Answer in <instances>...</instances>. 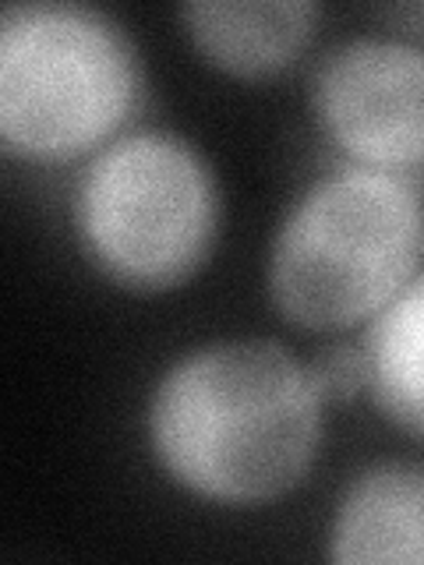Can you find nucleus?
<instances>
[{"mask_svg":"<svg viewBox=\"0 0 424 565\" xmlns=\"http://www.w3.org/2000/svg\"><path fill=\"white\" fill-rule=\"evenodd\" d=\"M311 371L265 340L212 343L177 361L149 403V446L209 502H269L300 484L322 441Z\"/></svg>","mask_w":424,"mask_h":565,"instance_id":"obj_1","label":"nucleus"},{"mask_svg":"<svg viewBox=\"0 0 424 565\" xmlns=\"http://www.w3.org/2000/svg\"><path fill=\"white\" fill-rule=\"evenodd\" d=\"M424 258V199L403 173L343 167L283 220L269 294L287 322L336 332L371 322Z\"/></svg>","mask_w":424,"mask_h":565,"instance_id":"obj_2","label":"nucleus"},{"mask_svg":"<svg viewBox=\"0 0 424 565\" xmlns=\"http://www.w3.org/2000/svg\"><path fill=\"white\" fill-rule=\"evenodd\" d=\"M138 57L110 14L11 4L0 18V141L29 163L99 149L138 103Z\"/></svg>","mask_w":424,"mask_h":565,"instance_id":"obj_3","label":"nucleus"},{"mask_svg":"<svg viewBox=\"0 0 424 565\" xmlns=\"http://www.w3.org/2000/svg\"><path fill=\"white\" fill-rule=\"evenodd\" d=\"M78 241L96 269L138 294L199 273L216 237V184L184 138L135 131L103 146L75 188Z\"/></svg>","mask_w":424,"mask_h":565,"instance_id":"obj_4","label":"nucleus"},{"mask_svg":"<svg viewBox=\"0 0 424 565\" xmlns=\"http://www.w3.org/2000/svg\"><path fill=\"white\" fill-rule=\"evenodd\" d=\"M311 106L358 167H424V50L393 35H353L315 67Z\"/></svg>","mask_w":424,"mask_h":565,"instance_id":"obj_5","label":"nucleus"},{"mask_svg":"<svg viewBox=\"0 0 424 565\" xmlns=\"http://www.w3.org/2000/svg\"><path fill=\"white\" fill-rule=\"evenodd\" d=\"M184 32L209 64L237 78H265L297 61L318 25L308 0H194Z\"/></svg>","mask_w":424,"mask_h":565,"instance_id":"obj_6","label":"nucleus"},{"mask_svg":"<svg viewBox=\"0 0 424 565\" xmlns=\"http://www.w3.org/2000/svg\"><path fill=\"white\" fill-rule=\"evenodd\" d=\"M329 558L343 565H424V467L382 463L364 470L336 505Z\"/></svg>","mask_w":424,"mask_h":565,"instance_id":"obj_7","label":"nucleus"},{"mask_svg":"<svg viewBox=\"0 0 424 565\" xmlns=\"http://www.w3.org/2000/svg\"><path fill=\"white\" fill-rule=\"evenodd\" d=\"M361 350L375 406L403 435L424 441V273L371 318Z\"/></svg>","mask_w":424,"mask_h":565,"instance_id":"obj_8","label":"nucleus"},{"mask_svg":"<svg viewBox=\"0 0 424 565\" xmlns=\"http://www.w3.org/2000/svg\"><path fill=\"white\" fill-rule=\"evenodd\" d=\"M308 371L322 399H350L368 388L364 350L358 347H329L308 364Z\"/></svg>","mask_w":424,"mask_h":565,"instance_id":"obj_9","label":"nucleus"}]
</instances>
